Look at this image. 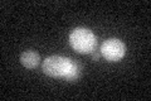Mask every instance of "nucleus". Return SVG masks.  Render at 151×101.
I'll return each instance as SVG.
<instances>
[{
    "instance_id": "nucleus-1",
    "label": "nucleus",
    "mask_w": 151,
    "mask_h": 101,
    "mask_svg": "<svg viewBox=\"0 0 151 101\" xmlns=\"http://www.w3.org/2000/svg\"><path fill=\"white\" fill-rule=\"evenodd\" d=\"M69 44L78 53H92L97 46V38L88 28H76L69 34Z\"/></svg>"
},
{
    "instance_id": "nucleus-2",
    "label": "nucleus",
    "mask_w": 151,
    "mask_h": 101,
    "mask_svg": "<svg viewBox=\"0 0 151 101\" xmlns=\"http://www.w3.org/2000/svg\"><path fill=\"white\" fill-rule=\"evenodd\" d=\"M72 66V60L63 56H50L44 60L42 70L50 77H65Z\"/></svg>"
},
{
    "instance_id": "nucleus-3",
    "label": "nucleus",
    "mask_w": 151,
    "mask_h": 101,
    "mask_svg": "<svg viewBox=\"0 0 151 101\" xmlns=\"http://www.w3.org/2000/svg\"><path fill=\"white\" fill-rule=\"evenodd\" d=\"M100 52L101 56L105 57L107 61L119 62L126 54V46L124 44V42L117 38H110L102 43Z\"/></svg>"
},
{
    "instance_id": "nucleus-4",
    "label": "nucleus",
    "mask_w": 151,
    "mask_h": 101,
    "mask_svg": "<svg viewBox=\"0 0 151 101\" xmlns=\"http://www.w3.org/2000/svg\"><path fill=\"white\" fill-rule=\"evenodd\" d=\"M40 62V56L35 51H25L20 56V63L25 68H35Z\"/></svg>"
},
{
    "instance_id": "nucleus-5",
    "label": "nucleus",
    "mask_w": 151,
    "mask_h": 101,
    "mask_svg": "<svg viewBox=\"0 0 151 101\" xmlns=\"http://www.w3.org/2000/svg\"><path fill=\"white\" fill-rule=\"evenodd\" d=\"M79 75H81V66H79L76 61H72V66H70V70L68 72V75L64 77L65 81H69V82H72V81H77Z\"/></svg>"
},
{
    "instance_id": "nucleus-6",
    "label": "nucleus",
    "mask_w": 151,
    "mask_h": 101,
    "mask_svg": "<svg viewBox=\"0 0 151 101\" xmlns=\"http://www.w3.org/2000/svg\"><path fill=\"white\" fill-rule=\"evenodd\" d=\"M91 56H92V60H93V61H98V58H100L101 53H94V52H92Z\"/></svg>"
}]
</instances>
